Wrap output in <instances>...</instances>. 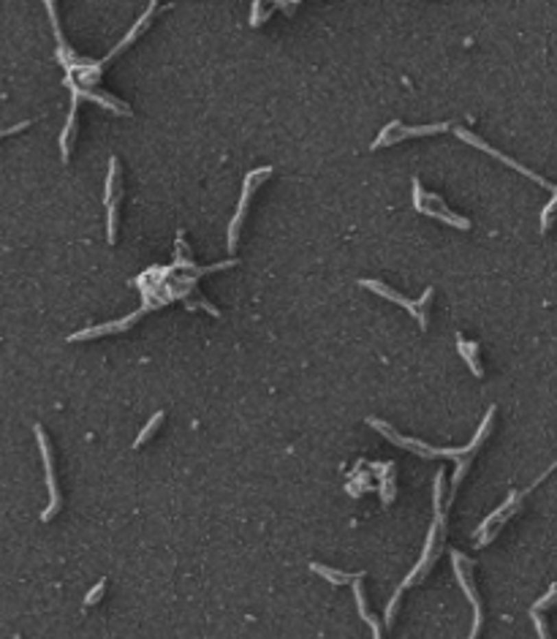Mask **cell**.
<instances>
[{
    "instance_id": "1",
    "label": "cell",
    "mask_w": 557,
    "mask_h": 639,
    "mask_svg": "<svg viewBox=\"0 0 557 639\" xmlns=\"http://www.w3.org/2000/svg\"><path fill=\"white\" fill-rule=\"evenodd\" d=\"M239 264L237 259H228V262H220V264H207V267H150L144 270L139 278H137V288L141 294V307L139 310H158L174 299L185 302L188 310H207L209 316H217L220 318V310L209 302L207 297H202L199 291V278H204L209 272H220V270H228Z\"/></svg>"
},
{
    "instance_id": "2",
    "label": "cell",
    "mask_w": 557,
    "mask_h": 639,
    "mask_svg": "<svg viewBox=\"0 0 557 639\" xmlns=\"http://www.w3.org/2000/svg\"><path fill=\"white\" fill-rule=\"evenodd\" d=\"M495 406H489L487 414H484V419H482V425H479V430H476V435L471 438V443L468 446H457V449H438V446H429V443H424V441H418V438H408V435H403V432H397L394 427L389 425V422H383V419H375V417H367V425L372 427V430H378L389 443H394V446H400V449H405V452H414L416 457H421V460H435V457H449V460H465V457H471V454H476L479 449H482V443L487 441L489 430H492V422H495Z\"/></svg>"
},
{
    "instance_id": "3",
    "label": "cell",
    "mask_w": 557,
    "mask_h": 639,
    "mask_svg": "<svg viewBox=\"0 0 557 639\" xmlns=\"http://www.w3.org/2000/svg\"><path fill=\"white\" fill-rule=\"evenodd\" d=\"M443 482H446V474L438 471V474H435V487H432V500H435V503H432V514H435V520H432V528H429V536H427L421 561H418L416 568L405 577V582L400 585L403 593H405V588L421 582V579L427 577L429 566H432V564L440 558V553H443V542H446V500H443Z\"/></svg>"
},
{
    "instance_id": "4",
    "label": "cell",
    "mask_w": 557,
    "mask_h": 639,
    "mask_svg": "<svg viewBox=\"0 0 557 639\" xmlns=\"http://www.w3.org/2000/svg\"><path fill=\"white\" fill-rule=\"evenodd\" d=\"M359 286H364L367 291H372V294H378V297H383V299H389V302L405 307V310L416 318L418 329H427V321H429V302H432V297H435V288H432V286H429L418 299H408L405 294L394 291L392 286L381 283V281H375V278H362Z\"/></svg>"
},
{
    "instance_id": "5",
    "label": "cell",
    "mask_w": 557,
    "mask_h": 639,
    "mask_svg": "<svg viewBox=\"0 0 557 639\" xmlns=\"http://www.w3.org/2000/svg\"><path fill=\"white\" fill-rule=\"evenodd\" d=\"M549 471H552V468H549ZM549 471H544V474H541V476H538V479H536V482H533L530 487H525V490H514L511 496L506 498V503H500V509H495V511L489 514L487 520H484V522L479 525V531H476L479 547H484V544H489V542H492V539H495V536L500 533V528H503V525H506V522H508V520H511V517H514V514H517V511L522 509V500L528 498V493H530V490H533V487H536L538 482H544V479L549 476Z\"/></svg>"
},
{
    "instance_id": "6",
    "label": "cell",
    "mask_w": 557,
    "mask_h": 639,
    "mask_svg": "<svg viewBox=\"0 0 557 639\" xmlns=\"http://www.w3.org/2000/svg\"><path fill=\"white\" fill-rule=\"evenodd\" d=\"M414 210L421 215H427V218H435V220H440V223H446V226H451V229H460V231H468V229L473 226L465 215L454 213L438 194L424 191L421 183H418V177H414Z\"/></svg>"
},
{
    "instance_id": "7",
    "label": "cell",
    "mask_w": 557,
    "mask_h": 639,
    "mask_svg": "<svg viewBox=\"0 0 557 639\" xmlns=\"http://www.w3.org/2000/svg\"><path fill=\"white\" fill-rule=\"evenodd\" d=\"M272 166H261V169H253L248 177H245V183H242V196H239V205H237V210H234V215H231V223H228V253H237V245H239V229H242V223H245V215H248V207H250V199H253V194L259 191V185H264L270 177H272Z\"/></svg>"
},
{
    "instance_id": "8",
    "label": "cell",
    "mask_w": 557,
    "mask_h": 639,
    "mask_svg": "<svg viewBox=\"0 0 557 639\" xmlns=\"http://www.w3.org/2000/svg\"><path fill=\"white\" fill-rule=\"evenodd\" d=\"M120 205H123V172L120 161L112 155L109 158V172H106V194H104V207H106V242H117L120 231Z\"/></svg>"
},
{
    "instance_id": "9",
    "label": "cell",
    "mask_w": 557,
    "mask_h": 639,
    "mask_svg": "<svg viewBox=\"0 0 557 639\" xmlns=\"http://www.w3.org/2000/svg\"><path fill=\"white\" fill-rule=\"evenodd\" d=\"M33 432H36V443H38V452H41V460H44V471H47V487H49V503L47 509L41 511V520L49 522L58 517V511L63 509V496H60V487H58V471H55V454H52V443H49V435L41 425H33Z\"/></svg>"
},
{
    "instance_id": "10",
    "label": "cell",
    "mask_w": 557,
    "mask_h": 639,
    "mask_svg": "<svg viewBox=\"0 0 557 639\" xmlns=\"http://www.w3.org/2000/svg\"><path fill=\"white\" fill-rule=\"evenodd\" d=\"M451 564H454V577H457V585L462 588V593L468 596L471 607H473V629H471V639H479L482 634V626H484V607H482V599L476 593V585H473V561L462 553H451Z\"/></svg>"
},
{
    "instance_id": "11",
    "label": "cell",
    "mask_w": 557,
    "mask_h": 639,
    "mask_svg": "<svg viewBox=\"0 0 557 639\" xmlns=\"http://www.w3.org/2000/svg\"><path fill=\"white\" fill-rule=\"evenodd\" d=\"M451 131L449 123H435V126H405L400 120H392L389 126L381 128V134L375 137L372 142V150H383L389 144H397V142H405V139H418V137H435V134H446Z\"/></svg>"
},
{
    "instance_id": "12",
    "label": "cell",
    "mask_w": 557,
    "mask_h": 639,
    "mask_svg": "<svg viewBox=\"0 0 557 639\" xmlns=\"http://www.w3.org/2000/svg\"><path fill=\"white\" fill-rule=\"evenodd\" d=\"M454 134H457V137H460L462 142L473 144V147H479V150H484V152H489L492 158H497V161H503V163H508L511 169H517V172H522L525 177H530V180H533V183H538L541 188H547V191H552V196H555V194H557V185H552V183H547L544 177H538V174H536L533 169H528V166H522L519 161H514V158H508V155H503L500 150H495V147H489V144L484 142L482 137H476V134H471L468 128H462V126H457V128H454Z\"/></svg>"
},
{
    "instance_id": "13",
    "label": "cell",
    "mask_w": 557,
    "mask_h": 639,
    "mask_svg": "<svg viewBox=\"0 0 557 639\" xmlns=\"http://www.w3.org/2000/svg\"><path fill=\"white\" fill-rule=\"evenodd\" d=\"M141 316H144V310H137V313H131V316H123V318H117V321H112V324H101V327H90V329H79V332L69 335V343H79V340H95V338H104V335H117V332H126V329H131V327L139 321Z\"/></svg>"
},
{
    "instance_id": "14",
    "label": "cell",
    "mask_w": 557,
    "mask_h": 639,
    "mask_svg": "<svg viewBox=\"0 0 557 639\" xmlns=\"http://www.w3.org/2000/svg\"><path fill=\"white\" fill-rule=\"evenodd\" d=\"M79 104H82V98L71 95L69 120H66L63 134H60V158H63V163H69L71 161V152H73V144H76V131H79Z\"/></svg>"
},
{
    "instance_id": "15",
    "label": "cell",
    "mask_w": 557,
    "mask_h": 639,
    "mask_svg": "<svg viewBox=\"0 0 557 639\" xmlns=\"http://www.w3.org/2000/svg\"><path fill=\"white\" fill-rule=\"evenodd\" d=\"M155 11H158V3H150V5L144 8V14L139 16V22H137V25L131 27V33H128V36H126V38H123V41H120V44H117V47H115V49H112V52H109V55L104 58V63H106V66H109V60H115V58H117L120 52H126V49H128V47H131V44H134V41L139 38L141 33H144V30L150 27V22H152Z\"/></svg>"
},
{
    "instance_id": "16",
    "label": "cell",
    "mask_w": 557,
    "mask_h": 639,
    "mask_svg": "<svg viewBox=\"0 0 557 639\" xmlns=\"http://www.w3.org/2000/svg\"><path fill=\"white\" fill-rule=\"evenodd\" d=\"M457 351H460V356L468 362V367H471V373H473L476 378L484 375V364H482V356H479V343L465 340L462 335H457Z\"/></svg>"
},
{
    "instance_id": "17",
    "label": "cell",
    "mask_w": 557,
    "mask_h": 639,
    "mask_svg": "<svg viewBox=\"0 0 557 639\" xmlns=\"http://www.w3.org/2000/svg\"><path fill=\"white\" fill-rule=\"evenodd\" d=\"M310 568H313L318 577H324L327 582H332V585H353L356 579H362V577H364V571H356V574H351V571L329 568V566H324V564H310Z\"/></svg>"
},
{
    "instance_id": "18",
    "label": "cell",
    "mask_w": 557,
    "mask_h": 639,
    "mask_svg": "<svg viewBox=\"0 0 557 639\" xmlns=\"http://www.w3.org/2000/svg\"><path fill=\"white\" fill-rule=\"evenodd\" d=\"M364 579V577H362ZM362 579H356L353 582V596H356V607H359V615H362V620L364 623H370V629H372V639H383V634H381V623L367 612V604H364V588H362Z\"/></svg>"
},
{
    "instance_id": "19",
    "label": "cell",
    "mask_w": 557,
    "mask_h": 639,
    "mask_svg": "<svg viewBox=\"0 0 557 639\" xmlns=\"http://www.w3.org/2000/svg\"><path fill=\"white\" fill-rule=\"evenodd\" d=\"M163 419H166V411H155V414H152V419L139 430V435H137V441H134V449H141V446H144V443L158 432V427L163 425Z\"/></svg>"
},
{
    "instance_id": "20",
    "label": "cell",
    "mask_w": 557,
    "mask_h": 639,
    "mask_svg": "<svg viewBox=\"0 0 557 639\" xmlns=\"http://www.w3.org/2000/svg\"><path fill=\"white\" fill-rule=\"evenodd\" d=\"M104 590H106V579H98V582H95V588L84 596V609H87V607H93V604H98V601L104 599Z\"/></svg>"
},
{
    "instance_id": "21",
    "label": "cell",
    "mask_w": 557,
    "mask_h": 639,
    "mask_svg": "<svg viewBox=\"0 0 557 639\" xmlns=\"http://www.w3.org/2000/svg\"><path fill=\"white\" fill-rule=\"evenodd\" d=\"M555 601H557V585H552V588H549V590H547V593H544V596H541V599L533 604V612H541V609L552 607Z\"/></svg>"
},
{
    "instance_id": "22",
    "label": "cell",
    "mask_w": 557,
    "mask_h": 639,
    "mask_svg": "<svg viewBox=\"0 0 557 639\" xmlns=\"http://www.w3.org/2000/svg\"><path fill=\"white\" fill-rule=\"evenodd\" d=\"M557 213V194L549 199V205L544 207V213H541V231H547L549 226H552V218H555Z\"/></svg>"
},
{
    "instance_id": "23",
    "label": "cell",
    "mask_w": 557,
    "mask_h": 639,
    "mask_svg": "<svg viewBox=\"0 0 557 639\" xmlns=\"http://www.w3.org/2000/svg\"><path fill=\"white\" fill-rule=\"evenodd\" d=\"M533 623H536V631H538V639H549V629H547V620L538 615V612H533Z\"/></svg>"
},
{
    "instance_id": "24",
    "label": "cell",
    "mask_w": 557,
    "mask_h": 639,
    "mask_svg": "<svg viewBox=\"0 0 557 639\" xmlns=\"http://www.w3.org/2000/svg\"><path fill=\"white\" fill-rule=\"evenodd\" d=\"M27 126H33V120H25V123H19V126H14V128H8L3 137H11V134H16V131H22V128H27Z\"/></svg>"
}]
</instances>
